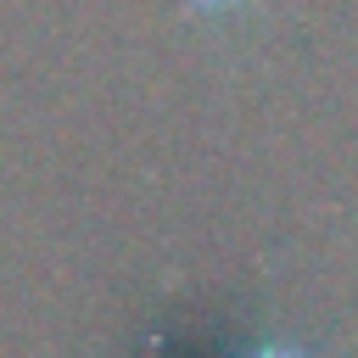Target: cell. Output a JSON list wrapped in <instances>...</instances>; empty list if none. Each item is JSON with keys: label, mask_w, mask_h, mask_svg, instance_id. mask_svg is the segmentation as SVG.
<instances>
[{"label": "cell", "mask_w": 358, "mask_h": 358, "mask_svg": "<svg viewBox=\"0 0 358 358\" xmlns=\"http://www.w3.org/2000/svg\"><path fill=\"white\" fill-rule=\"evenodd\" d=\"M257 358H296V352H257Z\"/></svg>", "instance_id": "7a4b0ae2"}, {"label": "cell", "mask_w": 358, "mask_h": 358, "mask_svg": "<svg viewBox=\"0 0 358 358\" xmlns=\"http://www.w3.org/2000/svg\"><path fill=\"white\" fill-rule=\"evenodd\" d=\"M185 6H196V11H218V6H235V0H185Z\"/></svg>", "instance_id": "6da1fadb"}]
</instances>
